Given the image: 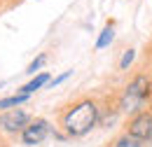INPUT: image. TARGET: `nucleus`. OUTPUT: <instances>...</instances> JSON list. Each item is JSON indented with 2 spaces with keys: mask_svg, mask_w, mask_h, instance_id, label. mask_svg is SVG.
<instances>
[{
  "mask_svg": "<svg viewBox=\"0 0 152 147\" xmlns=\"http://www.w3.org/2000/svg\"><path fill=\"white\" fill-rule=\"evenodd\" d=\"M98 117L101 100L91 96H80L58 112V131H63L66 138H82L98 126Z\"/></svg>",
  "mask_w": 152,
  "mask_h": 147,
  "instance_id": "f257e3e1",
  "label": "nucleus"
},
{
  "mask_svg": "<svg viewBox=\"0 0 152 147\" xmlns=\"http://www.w3.org/2000/svg\"><path fill=\"white\" fill-rule=\"evenodd\" d=\"M119 114H138L152 105V77L148 73H136L124 84V89L113 98Z\"/></svg>",
  "mask_w": 152,
  "mask_h": 147,
  "instance_id": "f03ea898",
  "label": "nucleus"
},
{
  "mask_svg": "<svg viewBox=\"0 0 152 147\" xmlns=\"http://www.w3.org/2000/svg\"><path fill=\"white\" fill-rule=\"evenodd\" d=\"M54 124L47 119V117H33L28 124H26V129L19 133V140L21 145L26 147H33V145H40V143H45L52 133H54Z\"/></svg>",
  "mask_w": 152,
  "mask_h": 147,
  "instance_id": "7ed1b4c3",
  "label": "nucleus"
},
{
  "mask_svg": "<svg viewBox=\"0 0 152 147\" xmlns=\"http://www.w3.org/2000/svg\"><path fill=\"white\" fill-rule=\"evenodd\" d=\"M31 112L14 108V110H2L0 112V135H7V138H17L21 131L26 129V124L31 122Z\"/></svg>",
  "mask_w": 152,
  "mask_h": 147,
  "instance_id": "20e7f679",
  "label": "nucleus"
},
{
  "mask_svg": "<svg viewBox=\"0 0 152 147\" xmlns=\"http://www.w3.org/2000/svg\"><path fill=\"white\" fill-rule=\"evenodd\" d=\"M126 133L133 135V138H138L140 143H150L152 140V105L148 110L138 112V114H133L129 117V122H126Z\"/></svg>",
  "mask_w": 152,
  "mask_h": 147,
  "instance_id": "39448f33",
  "label": "nucleus"
},
{
  "mask_svg": "<svg viewBox=\"0 0 152 147\" xmlns=\"http://www.w3.org/2000/svg\"><path fill=\"white\" fill-rule=\"evenodd\" d=\"M49 79H52V77H49V73H38V75H33V79H31V82H26V84L19 89V93H28V96H33V93L40 91L42 87H47V84H49Z\"/></svg>",
  "mask_w": 152,
  "mask_h": 147,
  "instance_id": "423d86ee",
  "label": "nucleus"
},
{
  "mask_svg": "<svg viewBox=\"0 0 152 147\" xmlns=\"http://www.w3.org/2000/svg\"><path fill=\"white\" fill-rule=\"evenodd\" d=\"M31 96L28 93H12V96H5V98H0V112L2 110H14V108H19L21 103H26Z\"/></svg>",
  "mask_w": 152,
  "mask_h": 147,
  "instance_id": "0eeeda50",
  "label": "nucleus"
},
{
  "mask_svg": "<svg viewBox=\"0 0 152 147\" xmlns=\"http://www.w3.org/2000/svg\"><path fill=\"white\" fill-rule=\"evenodd\" d=\"M110 147H145V143H140L138 138H133V135H129V133L124 131V133H119L113 143H110Z\"/></svg>",
  "mask_w": 152,
  "mask_h": 147,
  "instance_id": "6e6552de",
  "label": "nucleus"
},
{
  "mask_svg": "<svg viewBox=\"0 0 152 147\" xmlns=\"http://www.w3.org/2000/svg\"><path fill=\"white\" fill-rule=\"evenodd\" d=\"M115 40V26L113 23H108L101 33H98V40H96V49H105V47H110Z\"/></svg>",
  "mask_w": 152,
  "mask_h": 147,
  "instance_id": "1a4fd4ad",
  "label": "nucleus"
},
{
  "mask_svg": "<svg viewBox=\"0 0 152 147\" xmlns=\"http://www.w3.org/2000/svg\"><path fill=\"white\" fill-rule=\"evenodd\" d=\"M133 61H136V49H124L122 56H119V63H117L119 73H129V68L133 65Z\"/></svg>",
  "mask_w": 152,
  "mask_h": 147,
  "instance_id": "9d476101",
  "label": "nucleus"
},
{
  "mask_svg": "<svg viewBox=\"0 0 152 147\" xmlns=\"http://www.w3.org/2000/svg\"><path fill=\"white\" fill-rule=\"evenodd\" d=\"M47 58H49L47 54H38L35 58H33V61H31V63H28L26 73H28V75H35V70H40V68H42V65L47 63Z\"/></svg>",
  "mask_w": 152,
  "mask_h": 147,
  "instance_id": "9b49d317",
  "label": "nucleus"
},
{
  "mask_svg": "<svg viewBox=\"0 0 152 147\" xmlns=\"http://www.w3.org/2000/svg\"><path fill=\"white\" fill-rule=\"evenodd\" d=\"M68 77H73V70H66V73H61L58 77H54V79H49V84H52V89L54 87H58V84H63Z\"/></svg>",
  "mask_w": 152,
  "mask_h": 147,
  "instance_id": "f8f14e48",
  "label": "nucleus"
},
{
  "mask_svg": "<svg viewBox=\"0 0 152 147\" xmlns=\"http://www.w3.org/2000/svg\"><path fill=\"white\" fill-rule=\"evenodd\" d=\"M148 75L152 77V56H150V73H148Z\"/></svg>",
  "mask_w": 152,
  "mask_h": 147,
  "instance_id": "ddd939ff",
  "label": "nucleus"
},
{
  "mask_svg": "<svg viewBox=\"0 0 152 147\" xmlns=\"http://www.w3.org/2000/svg\"><path fill=\"white\" fill-rule=\"evenodd\" d=\"M0 147H5V140H2V135H0Z\"/></svg>",
  "mask_w": 152,
  "mask_h": 147,
  "instance_id": "4468645a",
  "label": "nucleus"
}]
</instances>
